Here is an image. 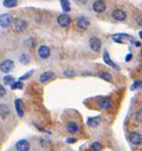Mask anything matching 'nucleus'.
<instances>
[{
    "mask_svg": "<svg viewBox=\"0 0 142 151\" xmlns=\"http://www.w3.org/2000/svg\"><path fill=\"white\" fill-rule=\"evenodd\" d=\"M28 28V22L25 19H15L13 20V29L17 32V33H23L26 32Z\"/></svg>",
    "mask_w": 142,
    "mask_h": 151,
    "instance_id": "obj_4",
    "label": "nucleus"
},
{
    "mask_svg": "<svg viewBox=\"0 0 142 151\" xmlns=\"http://www.w3.org/2000/svg\"><path fill=\"white\" fill-rule=\"evenodd\" d=\"M18 60L21 65H28L30 63V55L26 51H20L18 54Z\"/></svg>",
    "mask_w": 142,
    "mask_h": 151,
    "instance_id": "obj_12",
    "label": "nucleus"
},
{
    "mask_svg": "<svg viewBox=\"0 0 142 151\" xmlns=\"http://www.w3.org/2000/svg\"><path fill=\"white\" fill-rule=\"evenodd\" d=\"M75 1H76V2L78 4V5H85L88 0H75Z\"/></svg>",
    "mask_w": 142,
    "mask_h": 151,
    "instance_id": "obj_35",
    "label": "nucleus"
},
{
    "mask_svg": "<svg viewBox=\"0 0 142 151\" xmlns=\"http://www.w3.org/2000/svg\"><path fill=\"white\" fill-rule=\"evenodd\" d=\"M103 60H104V63H106L107 65L112 66L113 69H115V70H118V69H119V65H118V64H115V63L111 59L109 54H108V51H107V50H104V52H103Z\"/></svg>",
    "mask_w": 142,
    "mask_h": 151,
    "instance_id": "obj_15",
    "label": "nucleus"
},
{
    "mask_svg": "<svg viewBox=\"0 0 142 151\" xmlns=\"http://www.w3.org/2000/svg\"><path fill=\"white\" fill-rule=\"evenodd\" d=\"M89 47L93 52H99L101 49V41L97 36H91L89 40Z\"/></svg>",
    "mask_w": 142,
    "mask_h": 151,
    "instance_id": "obj_6",
    "label": "nucleus"
},
{
    "mask_svg": "<svg viewBox=\"0 0 142 151\" xmlns=\"http://www.w3.org/2000/svg\"><path fill=\"white\" fill-rule=\"evenodd\" d=\"M98 77L101 78V79H104V80H106V81H111V80H112V75H111L109 72H106V71L99 72V73H98Z\"/></svg>",
    "mask_w": 142,
    "mask_h": 151,
    "instance_id": "obj_25",
    "label": "nucleus"
},
{
    "mask_svg": "<svg viewBox=\"0 0 142 151\" xmlns=\"http://www.w3.org/2000/svg\"><path fill=\"white\" fill-rule=\"evenodd\" d=\"M56 77V73L53 72V71H44L43 73H41L40 77H38V81L41 84H47L49 81H51L53 79H55Z\"/></svg>",
    "mask_w": 142,
    "mask_h": 151,
    "instance_id": "obj_8",
    "label": "nucleus"
},
{
    "mask_svg": "<svg viewBox=\"0 0 142 151\" xmlns=\"http://www.w3.org/2000/svg\"><path fill=\"white\" fill-rule=\"evenodd\" d=\"M90 24H91V21L85 15H79L76 18V27L79 30H86L90 27Z\"/></svg>",
    "mask_w": 142,
    "mask_h": 151,
    "instance_id": "obj_1",
    "label": "nucleus"
},
{
    "mask_svg": "<svg viewBox=\"0 0 142 151\" xmlns=\"http://www.w3.org/2000/svg\"><path fill=\"white\" fill-rule=\"evenodd\" d=\"M135 121L136 122H139V123H142V108L140 109H138V112L135 113Z\"/></svg>",
    "mask_w": 142,
    "mask_h": 151,
    "instance_id": "obj_30",
    "label": "nucleus"
},
{
    "mask_svg": "<svg viewBox=\"0 0 142 151\" xmlns=\"http://www.w3.org/2000/svg\"><path fill=\"white\" fill-rule=\"evenodd\" d=\"M65 142H67V143H69V144H72V143H76V142H77V138H75V137H70V138H67V139H65Z\"/></svg>",
    "mask_w": 142,
    "mask_h": 151,
    "instance_id": "obj_33",
    "label": "nucleus"
},
{
    "mask_svg": "<svg viewBox=\"0 0 142 151\" xmlns=\"http://www.w3.org/2000/svg\"><path fill=\"white\" fill-rule=\"evenodd\" d=\"M36 52H37V57H38L41 60H46V59H48V58L50 57L51 49H50L48 45L42 44V45H38V47H37Z\"/></svg>",
    "mask_w": 142,
    "mask_h": 151,
    "instance_id": "obj_2",
    "label": "nucleus"
},
{
    "mask_svg": "<svg viewBox=\"0 0 142 151\" xmlns=\"http://www.w3.org/2000/svg\"><path fill=\"white\" fill-rule=\"evenodd\" d=\"M100 122H101L100 116H96V117H89L86 123H88V126L91 127V128H96V127H98L100 124Z\"/></svg>",
    "mask_w": 142,
    "mask_h": 151,
    "instance_id": "obj_21",
    "label": "nucleus"
},
{
    "mask_svg": "<svg viewBox=\"0 0 142 151\" xmlns=\"http://www.w3.org/2000/svg\"><path fill=\"white\" fill-rule=\"evenodd\" d=\"M14 68H15V65H14V62H13V59H11V58H7V59H5V60H2L1 63H0V71L2 72V73H9V72H12L13 70H14Z\"/></svg>",
    "mask_w": 142,
    "mask_h": 151,
    "instance_id": "obj_3",
    "label": "nucleus"
},
{
    "mask_svg": "<svg viewBox=\"0 0 142 151\" xmlns=\"http://www.w3.org/2000/svg\"><path fill=\"white\" fill-rule=\"evenodd\" d=\"M92 9L96 12V13H104L105 9H106V4L104 0H96L93 4H92Z\"/></svg>",
    "mask_w": 142,
    "mask_h": 151,
    "instance_id": "obj_10",
    "label": "nucleus"
},
{
    "mask_svg": "<svg viewBox=\"0 0 142 151\" xmlns=\"http://www.w3.org/2000/svg\"><path fill=\"white\" fill-rule=\"evenodd\" d=\"M11 115V108L5 102H0V117L1 119H6Z\"/></svg>",
    "mask_w": 142,
    "mask_h": 151,
    "instance_id": "obj_14",
    "label": "nucleus"
},
{
    "mask_svg": "<svg viewBox=\"0 0 142 151\" xmlns=\"http://www.w3.org/2000/svg\"><path fill=\"white\" fill-rule=\"evenodd\" d=\"M18 0H4L2 1V6L5 8H14L18 6Z\"/></svg>",
    "mask_w": 142,
    "mask_h": 151,
    "instance_id": "obj_22",
    "label": "nucleus"
},
{
    "mask_svg": "<svg viewBox=\"0 0 142 151\" xmlns=\"http://www.w3.org/2000/svg\"><path fill=\"white\" fill-rule=\"evenodd\" d=\"M90 150L91 151H101L103 150V144L99 141H94L91 145H90Z\"/></svg>",
    "mask_w": 142,
    "mask_h": 151,
    "instance_id": "obj_24",
    "label": "nucleus"
},
{
    "mask_svg": "<svg viewBox=\"0 0 142 151\" xmlns=\"http://www.w3.org/2000/svg\"><path fill=\"white\" fill-rule=\"evenodd\" d=\"M98 105H99V108H101L104 111H107V109H109L112 107L113 104H112V100L109 98H103L101 100H99Z\"/></svg>",
    "mask_w": 142,
    "mask_h": 151,
    "instance_id": "obj_17",
    "label": "nucleus"
},
{
    "mask_svg": "<svg viewBox=\"0 0 142 151\" xmlns=\"http://www.w3.org/2000/svg\"><path fill=\"white\" fill-rule=\"evenodd\" d=\"M124 40H128V41H133L134 38L129 35H126V34H115L113 35V41L118 42V43H124Z\"/></svg>",
    "mask_w": 142,
    "mask_h": 151,
    "instance_id": "obj_20",
    "label": "nucleus"
},
{
    "mask_svg": "<svg viewBox=\"0 0 142 151\" xmlns=\"http://www.w3.org/2000/svg\"><path fill=\"white\" fill-rule=\"evenodd\" d=\"M15 80H14V77L11 75H6L4 78H2V83L5 84V85H11V84H13Z\"/></svg>",
    "mask_w": 142,
    "mask_h": 151,
    "instance_id": "obj_26",
    "label": "nucleus"
},
{
    "mask_svg": "<svg viewBox=\"0 0 142 151\" xmlns=\"http://www.w3.org/2000/svg\"><path fill=\"white\" fill-rule=\"evenodd\" d=\"M132 57H133V55H132V54H128V55H127V56H126V62H129V60H130V58H132Z\"/></svg>",
    "mask_w": 142,
    "mask_h": 151,
    "instance_id": "obj_36",
    "label": "nucleus"
},
{
    "mask_svg": "<svg viewBox=\"0 0 142 151\" xmlns=\"http://www.w3.org/2000/svg\"><path fill=\"white\" fill-rule=\"evenodd\" d=\"M67 130L70 132V134H76L80 130V127H79V123L76 122V121H69L67 123Z\"/></svg>",
    "mask_w": 142,
    "mask_h": 151,
    "instance_id": "obj_16",
    "label": "nucleus"
},
{
    "mask_svg": "<svg viewBox=\"0 0 142 151\" xmlns=\"http://www.w3.org/2000/svg\"><path fill=\"white\" fill-rule=\"evenodd\" d=\"M11 24H13V18L11 14H0V27L1 28H8L11 27Z\"/></svg>",
    "mask_w": 142,
    "mask_h": 151,
    "instance_id": "obj_7",
    "label": "nucleus"
},
{
    "mask_svg": "<svg viewBox=\"0 0 142 151\" xmlns=\"http://www.w3.org/2000/svg\"><path fill=\"white\" fill-rule=\"evenodd\" d=\"M23 45L28 49H33L36 47V38L33 36H28L23 40Z\"/></svg>",
    "mask_w": 142,
    "mask_h": 151,
    "instance_id": "obj_19",
    "label": "nucleus"
},
{
    "mask_svg": "<svg viewBox=\"0 0 142 151\" xmlns=\"http://www.w3.org/2000/svg\"><path fill=\"white\" fill-rule=\"evenodd\" d=\"M63 76H64L65 78H73V77L76 76V72H75L72 69H67V70L63 71Z\"/></svg>",
    "mask_w": 142,
    "mask_h": 151,
    "instance_id": "obj_28",
    "label": "nucleus"
},
{
    "mask_svg": "<svg viewBox=\"0 0 142 151\" xmlns=\"http://www.w3.org/2000/svg\"><path fill=\"white\" fill-rule=\"evenodd\" d=\"M129 141H130V143L132 144H134V145H140L142 143V136L140 132H132L129 134Z\"/></svg>",
    "mask_w": 142,
    "mask_h": 151,
    "instance_id": "obj_13",
    "label": "nucleus"
},
{
    "mask_svg": "<svg viewBox=\"0 0 142 151\" xmlns=\"http://www.w3.org/2000/svg\"><path fill=\"white\" fill-rule=\"evenodd\" d=\"M135 21H136V24H138V26L142 27V14H140V15L136 18V20H135Z\"/></svg>",
    "mask_w": 142,
    "mask_h": 151,
    "instance_id": "obj_34",
    "label": "nucleus"
},
{
    "mask_svg": "<svg viewBox=\"0 0 142 151\" xmlns=\"http://www.w3.org/2000/svg\"><path fill=\"white\" fill-rule=\"evenodd\" d=\"M6 94H7V90H6V87H5L2 84H0V99L5 98Z\"/></svg>",
    "mask_w": 142,
    "mask_h": 151,
    "instance_id": "obj_31",
    "label": "nucleus"
},
{
    "mask_svg": "<svg viewBox=\"0 0 142 151\" xmlns=\"http://www.w3.org/2000/svg\"><path fill=\"white\" fill-rule=\"evenodd\" d=\"M57 23L61 28L63 29H68L71 24V18L68 15V13H63V14H59L57 17Z\"/></svg>",
    "mask_w": 142,
    "mask_h": 151,
    "instance_id": "obj_5",
    "label": "nucleus"
},
{
    "mask_svg": "<svg viewBox=\"0 0 142 151\" xmlns=\"http://www.w3.org/2000/svg\"><path fill=\"white\" fill-rule=\"evenodd\" d=\"M33 72H34V71L32 70V71H29V72H27V73H25V75H23V76H21V77H20V79H19V80H21V81H22V80H25V79H28V78H29L30 76L33 75Z\"/></svg>",
    "mask_w": 142,
    "mask_h": 151,
    "instance_id": "obj_32",
    "label": "nucleus"
},
{
    "mask_svg": "<svg viewBox=\"0 0 142 151\" xmlns=\"http://www.w3.org/2000/svg\"><path fill=\"white\" fill-rule=\"evenodd\" d=\"M14 106H15V111H17L19 117H23L25 116V111H23V107H22V101L20 99H15Z\"/></svg>",
    "mask_w": 142,
    "mask_h": 151,
    "instance_id": "obj_18",
    "label": "nucleus"
},
{
    "mask_svg": "<svg viewBox=\"0 0 142 151\" xmlns=\"http://www.w3.org/2000/svg\"><path fill=\"white\" fill-rule=\"evenodd\" d=\"M111 15H112L113 20H115L118 22H122V21H125V20L127 19V13L125 11H122V9H120V8L114 9Z\"/></svg>",
    "mask_w": 142,
    "mask_h": 151,
    "instance_id": "obj_9",
    "label": "nucleus"
},
{
    "mask_svg": "<svg viewBox=\"0 0 142 151\" xmlns=\"http://www.w3.org/2000/svg\"><path fill=\"white\" fill-rule=\"evenodd\" d=\"M138 88H142V80H136V81L133 83L132 86H130V90H132V91H135V90H138Z\"/></svg>",
    "mask_w": 142,
    "mask_h": 151,
    "instance_id": "obj_29",
    "label": "nucleus"
},
{
    "mask_svg": "<svg viewBox=\"0 0 142 151\" xmlns=\"http://www.w3.org/2000/svg\"><path fill=\"white\" fill-rule=\"evenodd\" d=\"M17 151H30V143L27 139H19L15 143Z\"/></svg>",
    "mask_w": 142,
    "mask_h": 151,
    "instance_id": "obj_11",
    "label": "nucleus"
},
{
    "mask_svg": "<svg viewBox=\"0 0 142 151\" xmlns=\"http://www.w3.org/2000/svg\"><path fill=\"white\" fill-rule=\"evenodd\" d=\"M23 83L21 80H18V81H14L13 84H11V88L12 90H22L23 88Z\"/></svg>",
    "mask_w": 142,
    "mask_h": 151,
    "instance_id": "obj_27",
    "label": "nucleus"
},
{
    "mask_svg": "<svg viewBox=\"0 0 142 151\" xmlns=\"http://www.w3.org/2000/svg\"><path fill=\"white\" fill-rule=\"evenodd\" d=\"M61 7L63 9L64 13H69L71 11V5H70V1L69 0H61Z\"/></svg>",
    "mask_w": 142,
    "mask_h": 151,
    "instance_id": "obj_23",
    "label": "nucleus"
},
{
    "mask_svg": "<svg viewBox=\"0 0 142 151\" xmlns=\"http://www.w3.org/2000/svg\"><path fill=\"white\" fill-rule=\"evenodd\" d=\"M139 36H140V38L142 40V30H140V33H139Z\"/></svg>",
    "mask_w": 142,
    "mask_h": 151,
    "instance_id": "obj_37",
    "label": "nucleus"
}]
</instances>
